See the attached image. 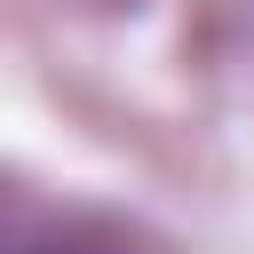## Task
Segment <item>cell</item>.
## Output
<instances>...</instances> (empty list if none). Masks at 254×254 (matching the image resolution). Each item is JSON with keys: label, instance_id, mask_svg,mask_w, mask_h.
I'll use <instances>...</instances> for the list:
<instances>
[{"label": "cell", "instance_id": "1", "mask_svg": "<svg viewBox=\"0 0 254 254\" xmlns=\"http://www.w3.org/2000/svg\"><path fill=\"white\" fill-rule=\"evenodd\" d=\"M16 254H159L143 230L127 222H103V214H64V222H40L32 238H16Z\"/></svg>", "mask_w": 254, "mask_h": 254}]
</instances>
